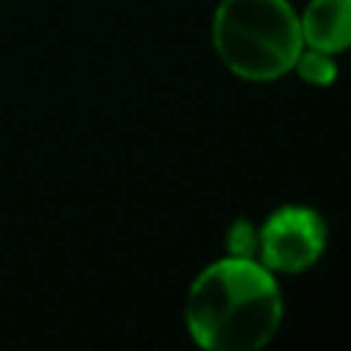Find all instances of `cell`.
<instances>
[{
	"mask_svg": "<svg viewBox=\"0 0 351 351\" xmlns=\"http://www.w3.org/2000/svg\"><path fill=\"white\" fill-rule=\"evenodd\" d=\"M225 250L233 258H255L258 255V228L250 219L239 217L225 233Z\"/></svg>",
	"mask_w": 351,
	"mask_h": 351,
	"instance_id": "obj_6",
	"label": "cell"
},
{
	"mask_svg": "<svg viewBox=\"0 0 351 351\" xmlns=\"http://www.w3.org/2000/svg\"><path fill=\"white\" fill-rule=\"evenodd\" d=\"M211 44L222 66L247 82L285 77L304 47L299 14L288 0H219Z\"/></svg>",
	"mask_w": 351,
	"mask_h": 351,
	"instance_id": "obj_2",
	"label": "cell"
},
{
	"mask_svg": "<svg viewBox=\"0 0 351 351\" xmlns=\"http://www.w3.org/2000/svg\"><path fill=\"white\" fill-rule=\"evenodd\" d=\"M326 222L310 206H280L258 228V261L271 274L313 269L326 250Z\"/></svg>",
	"mask_w": 351,
	"mask_h": 351,
	"instance_id": "obj_3",
	"label": "cell"
},
{
	"mask_svg": "<svg viewBox=\"0 0 351 351\" xmlns=\"http://www.w3.org/2000/svg\"><path fill=\"white\" fill-rule=\"evenodd\" d=\"M282 293L258 258L225 255L189 285L184 321L189 337L208 351H252L282 324Z\"/></svg>",
	"mask_w": 351,
	"mask_h": 351,
	"instance_id": "obj_1",
	"label": "cell"
},
{
	"mask_svg": "<svg viewBox=\"0 0 351 351\" xmlns=\"http://www.w3.org/2000/svg\"><path fill=\"white\" fill-rule=\"evenodd\" d=\"M291 71H296L299 80L313 85V88H329L337 80L335 55L321 52V49H310V47H302V52L296 55Z\"/></svg>",
	"mask_w": 351,
	"mask_h": 351,
	"instance_id": "obj_5",
	"label": "cell"
},
{
	"mask_svg": "<svg viewBox=\"0 0 351 351\" xmlns=\"http://www.w3.org/2000/svg\"><path fill=\"white\" fill-rule=\"evenodd\" d=\"M302 44L329 55L351 49V0H310L299 14Z\"/></svg>",
	"mask_w": 351,
	"mask_h": 351,
	"instance_id": "obj_4",
	"label": "cell"
}]
</instances>
